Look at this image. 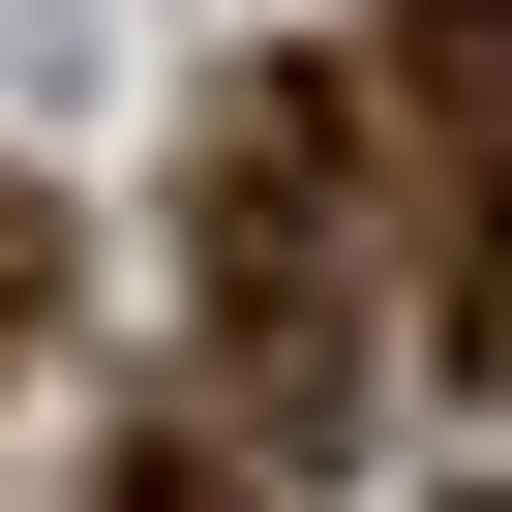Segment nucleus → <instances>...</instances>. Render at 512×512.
<instances>
[{"label":"nucleus","mask_w":512,"mask_h":512,"mask_svg":"<svg viewBox=\"0 0 512 512\" xmlns=\"http://www.w3.org/2000/svg\"><path fill=\"white\" fill-rule=\"evenodd\" d=\"M181 272H211L241 452H362V272H392L362 61H211V121H181Z\"/></svg>","instance_id":"obj_1"},{"label":"nucleus","mask_w":512,"mask_h":512,"mask_svg":"<svg viewBox=\"0 0 512 512\" xmlns=\"http://www.w3.org/2000/svg\"><path fill=\"white\" fill-rule=\"evenodd\" d=\"M422 91H452V121L512 151V0H422Z\"/></svg>","instance_id":"obj_2"},{"label":"nucleus","mask_w":512,"mask_h":512,"mask_svg":"<svg viewBox=\"0 0 512 512\" xmlns=\"http://www.w3.org/2000/svg\"><path fill=\"white\" fill-rule=\"evenodd\" d=\"M31 332H61V211L0 181V362H31Z\"/></svg>","instance_id":"obj_3"},{"label":"nucleus","mask_w":512,"mask_h":512,"mask_svg":"<svg viewBox=\"0 0 512 512\" xmlns=\"http://www.w3.org/2000/svg\"><path fill=\"white\" fill-rule=\"evenodd\" d=\"M91 512H241V482H211V422H151V452H121Z\"/></svg>","instance_id":"obj_4"},{"label":"nucleus","mask_w":512,"mask_h":512,"mask_svg":"<svg viewBox=\"0 0 512 512\" xmlns=\"http://www.w3.org/2000/svg\"><path fill=\"white\" fill-rule=\"evenodd\" d=\"M422 512H512V482H422Z\"/></svg>","instance_id":"obj_5"}]
</instances>
